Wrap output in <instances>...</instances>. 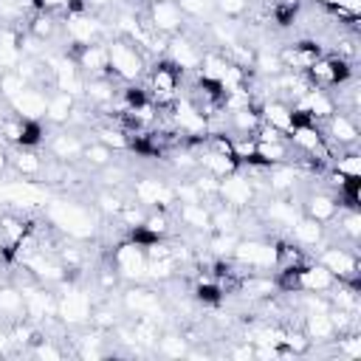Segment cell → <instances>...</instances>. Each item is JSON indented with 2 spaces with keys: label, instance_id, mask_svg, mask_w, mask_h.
<instances>
[{
  "label": "cell",
  "instance_id": "obj_1",
  "mask_svg": "<svg viewBox=\"0 0 361 361\" xmlns=\"http://www.w3.org/2000/svg\"><path fill=\"white\" fill-rule=\"evenodd\" d=\"M45 209V220L48 226H54L56 231H62L68 240H90L96 237V212H90L87 206L71 200V197H48Z\"/></svg>",
  "mask_w": 361,
  "mask_h": 361
},
{
  "label": "cell",
  "instance_id": "obj_2",
  "mask_svg": "<svg viewBox=\"0 0 361 361\" xmlns=\"http://www.w3.org/2000/svg\"><path fill=\"white\" fill-rule=\"evenodd\" d=\"M107 65H110L113 79H118L121 85H130V82H141L147 76L149 56L127 37H110L107 39Z\"/></svg>",
  "mask_w": 361,
  "mask_h": 361
},
{
  "label": "cell",
  "instance_id": "obj_3",
  "mask_svg": "<svg viewBox=\"0 0 361 361\" xmlns=\"http://www.w3.org/2000/svg\"><path fill=\"white\" fill-rule=\"evenodd\" d=\"M231 262L248 274V271H259V274H274L276 271V240L259 237V234H240L234 251H231Z\"/></svg>",
  "mask_w": 361,
  "mask_h": 361
},
{
  "label": "cell",
  "instance_id": "obj_4",
  "mask_svg": "<svg viewBox=\"0 0 361 361\" xmlns=\"http://www.w3.org/2000/svg\"><path fill=\"white\" fill-rule=\"evenodd\" d=\"M93 316V299L87 290H82L73 282H62V290L56 293V322L62 327H87Z\"/></svg>",
  "mask_w": 361,
  "mask_h": 361
},
{
  "label": "cell",
  "instance_id": "obj_5",
  "mask_svg": "<svg viewBox=\"0 0 361 361\" xmlns=\"http://www.w3.org/2000/svg\"><path fill=\"white\" fill-rule=\"evenodd\" d=\"M59 31L65 34L71 54H73L76 48L90 45L104 37V20H102V14H93V11H65Z\"/></svg>",
  "mask_w": 361,
  "mask_h": 361
},
{
  "label": "cell",
  "instance_id": "obj_6",
  "mask_svg": "<svg viewBox=\"0 0 361 361\" xmlns=\"http://www.w3.org/2000/svg\"><path fill=\"white\" fill-rule=\"evenodd\" d=\"M110 268L121 282H147V251L135 240H121L113 245Z\"/></svg>",
  "mask_w": 361,
  "mask_h": 361
},
{
  "label": "cell",
  "instance_id": "obj_7",
  "mask_svg": "<svg viewBox=\"0 0 361 361\" xmlns=\"http://www.w3.org/2000/svg\"><path fill=\"white\" fill-rule=\"evenodd\" d=\"M183 76L169 59L158 56V62L152 68H147V82H149V99L155 104H169L180 96V85H183Z\"/></svg>",
  "mask_w": 361,
  "mask_h": 361
},
{
  "label": "cell",
  "instance_id": "obj_8",
  "mask_svg": "<svg viewBox=\"0 0 361 361\" xmlns=\"http://www.w3.org/2000/svg\"><path fill=\"white\" fill-rule=\"evenodd\" d=\"M51 197L48 186L31 178H14V180H3L0 183V203L11 206V209H37L45 206Z\"/></svg>",
  "mask_w": 361,
  "mask_h": 361
},
{
  "label": "cell",
  "instance_id": "obj_9",
  "mask_svg": "<svg viewBox=\"0 0 361 361\" xmlns=\"http://www.w3.org/2000/svg\"><path fill=\"white\" fill-rule=\"evenodd\" d=\"M217 203L231 206L237 212H248L257 203V186L251 183V178L243 169H237L217 180Z\"/></svg>",
  "mask_w": 361,
  "mask_h": 361
},
{
  "label": "cell",
  "instance_id": "obj_10",
  "mask_svg": "<svg viewBox=\"0 0 361 361\" xmlns=\"http://www.w3.org/2000/svg\"><path fill=\"white\" fill-rule=\"evenodd\" d=\"M121 310L130 316H152L161 322L164 302L155 288H149L144 282H130V288H124V293H121Z\"/></svg>",
  "mask_w": 361,
  "mask_h": 361
},
{
  "label": "cell",
  "instance_id": "obj_11",
  "mask_svg": "<svg viewBox=\"0 0 361 361\" xmlns=\"http://www.w3.org/2000/svg\"><path fill=\"white\" fill-rule=\"evenodd\" d=\"M23 290V305H25V319L28 322H45V319H56V293L51 290V285L42 282H25L20 285Z\"/></svg>",
  "mask_w": 361,
  "mask_h": 361
},
{
  "label": "cell",
  "instance_id": "obj_12",
  "mask_svg": "<svg viewBox=\"0 0 361 361\" xmlns=\"http://www.w3.org/2000/svg\"><path fill=\"white\" fill-rule=\"evenodd\" d=\"M144 20L158 37H166V39L186 28V17H183V11L175 0H155L152 6H147Z\"/></svg>",
  "mask_w": 361,
  "mask_h": 361
},
{
  "label": "cell",
  "instance_id": "obj_13",
  "mask_svg": "<svg viewBox=\"0 0 361 361\" xmlns=\"http://www.w3.org/2000/svg\"><path fill=\"white\" fill-rule=\"evenodd\" d=\"M133 197L144 209H172L175 206L172 183H166L161 178H152V175H141V178L133 180Z\"/></svg>",
  "mask_w": 361,
  "mask_h": 361
},
{
  "label": "cell",
  "instance_id": "obj_14",
  "mask_svg": "<svg viewBox=\"0 0 361 361\" xmlns=\"http://www.w3.org/2000/svg\"><path fill=\"white\" fill-rule=\"evenodd\" d=\"M164 59H169L180 73H197L200 59H203V48H200L197 39H192V37H186L180 31V34H175V37L166 39Z\"/></svg>",
  "mask_w": 361,
  "mask_h": 361
},
{
  "label": "cell",
  "instance_id": "obj_15",
  "mask_svg": "<svg viewBox=\"0 0 361 361\" xmlns=\"http://www.w3.org/2000/svg\"><path fill=\"white\" fill-rule=\"evenodd\" d=\"M316 262H322L338 282L358 276V254L353 248H344V245H336V243H322Z\"/></svg>",
  "mask_w": 361,
  "mask_h": 361
},
{
  "label": "cell",
  "instance_id": "obj_16",
  "mask_svg": "<svg viewBox=\"0 0 361 361\" xmlns=\"http://www.w3.org/2000/svg\"><path fill=\"white\" fill-rule=\"evenodd\" d=\"M11 107L14 116L28 118V121H42L45 118V104H48V87L45 85H34L28 82L17 96H11L6 102Z\"/></svg>",
  "mask_w": 361,
  "mask_h": 361
},
{
  "label": "cell",
  "instance_id": "obj_17",
  "mask_svg": "<svg viewBox=\"0 0 361 361\" xmlns=\"http://www.w3.org/2000/svg\"><path fill=\"white\" fill-rule=\"evenodd\" d=\"M324 127V138H327V144L330 147H338V149H347V147H355L358 144V138H361V130H358V121H355V116L353 113H347V110H336L327 121H322Z\"/></svg>",
  "mask_w": 361,
  "mask_h": 361
},
{
  "label": "cell",
  "instance_id": "obj_18",
  "mask_svg": "<svg viewBox=\"0 0 361 361\" xmlns=\"http://www.w3.org/2000/svg\"><path fill=\"white\" fill-rule=\"evenodd\" d=\"M290 107H293V110H302V113L310 116L316 124H322V121H327V118L338 110V102H336L333 90H324V87L310 85V87H307Z\"/></svg>",
  "mask_w": 361,
  "mask_h": 361
},
{
  "label": "cell",
  "instance_id": "obj_19",
  "mask_svg": "<svg viewBox=\"0 0 361 361\" xmlns=\"http://www.w3.org/2000/svg\"><path fill=\"white\" fill-rule=\"evenodd\" d=\"M299 203H302V214H307L324 226H330L341 212V203H338L336 192H330V189H310L299 197Z\"/></svg>",
  "mask_w": 361,
  "mask_h": 361
},
{
  "label": "cell",
  "instance_id": "obj_20",
  "mask_svg": "<svg viewBox=\"0 0 361 361\" xmlns=\"http://www.w3.org/2000/svg\"><path fill=\"white\" fill-rule=\"evenodd\" d=\"M324 51L319 48L316 39H299V42H290L285 48L276 51L279 62H282V71H296V73H305Z\"/></svg>",
  "mask_w": 361,
  "mask_h": 361
},
{
  "label": "cell",
  "instance_id": "obj_21",
  "mask_svg": "<svg viewBox=\"0 0 361 361\" xmlns=\"http://www.w3.org/2000/svg\"><path fill=\"white\" fill-rule=\"evenodd\" d=\"M305 180V172L296 166V161L271 164L265 169V189L274 195H293V189Z\"/></svg>",
  "mask_w": 361,
  "mask_h": 361
},
{
  "label": "cell",
  "instance_id": "obj_22",
  "mask_svg": "<svg viewBox=\"0 0 361 361\" xmlns=\"http://www.w3.org/2000/svg\"><path fill=\"white\" fill-rule=\"evenodd\" d=\"M76 59V65L82 68L85 76H110V65H107V39H96L90 45H82L71 54Z\"/></svg>",
  "mask_w": 361,
  "mask_h": 361
},
{
  "label": "cell",
  "instance_id": "obj_23",
  "mask_svg": "<svg viewBox=\"0 0 361 361\" xmlns=\"http://www.w3.org/2000/svg\"><path fill=\"white\" fill-rule=\"evenodd\" d=\"M299 217H302V203L293 195H276V197H271L265 203V220H268V226H276V228H285L288 231Z\"/></svg>",
  "mask_w": 361,
  "mask_h": 361
},
{
  "label": "cell",
  "instance_id": "obj_24",
  "mask_svg": "<svg viewBox=\"0 0 361 361\" xmlns=\"http://www.w3.org/2000/svg\"><path fill=\"white\" fill-rule=\"evenodd\" d=\"M296 279H299V290H305V293H327V290H333V285L338 282L322 262H316V259H307V262H302L299 268H296Z\"/></svg>",
  "mask_w": 361,
  "mask_h": 361
},
{
  "label": "cell",
  "instance_id": "obj_25",
  "mask_svg": "<svg viewBox=\"0 0 361 361\" xmlns=\"http://www.w3.org/2000/svg\"><path fill=\"white\" fill-rule=\"evenodd\" d=\"M257 107H259V118H262V124L279 130V133L288 138V133H290V127H293V107H290L288 102L276 99V96H265Z\"/></svg>",
  "mask_w": 361,
  "mask_h": 361
},
{
  "label": "cell",
  "instance_id": "obj_26",
  "mask_svg": "<svg viewBox=\"0 0 361 361\" xmlns=\"http://www.w3.org/2000/svg\"><path fill=\"white\" fill-rule=\"evenodd\" d=\"M195 158H197V169L206 172V175H212V178H217V180L240 169V161H237L234 155L217 152V149H212V147H206V144L195 152Z\"/></svg>",
  "mask_w": 361,
  "mask_h": 361
},
{
  "label": "cell",
  "instance_id": "obj_27",
  "mask_svg": "<svg viewBox=\"0 0 361 361\" xmlns=\"http://www.w3.org/2000/svg\"><path fill=\"white\" fill-rule=\"evenodd\" d=\"M302 330L310 338V344H330L336 338V324L330 319V310H307V313H302Z\"/></svg>",
  "mask_w": 361,
  "mask_h": 361
},
{
  "label": "cell",
  "instance_id": "obj_28",
  "mask_svg": "<svg viewBox=\"0 0 361 361\" xmlns=\"http://www.w3.org/2000/svg\"><path fill=\"white\" fill-rule=\"evenodd\" d=\"M82 149H85V141H82L79 133H73V130H59V133H54L51 141H48V152H51V158L59 161V164H71V161L82 158Z\"/></svg>",
  "mask_w": 361,
  "mask_h": 361
},
{
  "label": "cell",
  "instance_id": "obj_29",
  "mask_svg": "<svg viewBox=\"0 0 361 361\" xmlns=\"http://www.w3.org/2000/svg\"><path fill=\"white\" fill-rule=\"evenodd\" d=\"M76 113V96L65 93V90H48V104H45V124H54V127H62V124H71Z\"/></svg>",
  "mask_w": 361,
  "mask_h": 361
},
{
  "label": "cell",
  "instance_id": "obj_30",
  "mask_svg": "<svg viewBox=\"0 0 361 361\" xmlns=\"http://www.w3.org/2000/svg\"><path fill=\"white\" fill-rule=\"evenodd\" d=\"M178 212L175 217L189 228V231H197V234H209L212 231V203H175Z\"/></svg>",
  "mask_w": 361,
  "mask_h": 361
},
{
  "label": "cell",
  "instance_id": "obj_31",
  "mask_svg": "<svg viewBox=\"0 0 361 361\" xmlns=\"http://www.w3.org/2000/svg\"><path fill=\"white\" fill-rule=\"evenodd\" d=\"M288 234H290V240H293L299 248H319V245L324 243V237H327V226L319 223V220H313V217H307V214H302V217L288 228Z\"/></svg>",
  "mask_w": 361,
  "mask_h": 361
},
{
  "label": "cell",
  "instance_id": "obj_32",
  "mask_svg": "<svg viewBox=\"0 0 361 361\" xmlns=\"http://www.w3.org/2000/svg\"><path fill=\"white\" fill-rule=\"evenodd\" d=\"M116 96H118V87L113 85V76H87L85 79V93L82 99L93 107H110L116 104Z\"/></svg>",
  "mask_w": 361,
  "mask_h": 361
},
{
  "label": "cell",
  "instance_id": "obj_33",
  "mask_svg": "<svg viewBox=\"0 0 361 361\" xmlns=\"http://www.w3.org/2000/svg\"><path fill=\"white\" fill-rule=\"evenodd\" d=\"M259 124H262V118H259V107L257 104L226 110V130H228V135H254L259 130Z\"/></svg>",
  "mask_w": 361,
  "mask_h": 361
},
{
  "label": "cell",
  "instance_id": "obj_34",
  "mask_svg": "<svg viewBox=\"0 0 361 361\" xmlns=\"http://www.w3.org/2000/svg\"><path fill=\"white\" fill-rule=\"evenodd\" d=\"M23 59V34L14 28H0V71H14Z\"/></svg>",
  "mask_w": 361,
  "mask_h": 361
},
{
  "label": "cell",
  "instance_id": "obj_35",
  "mask_svg": "<svg viewBox=\"0 0 361 361\" xmlns=\"http://www.w3.org/2000/svg\"><path fill=\"white\" fill-rule=\"evenodd\" d=\"M8 158H11V166H14V172H17L20 178L39 180V178L45 175V161L39 158V152H37V149L17 147V152H14V155H8Z\"/></svg>",
  "mask_w": 361,
  "mask_h": 361
},
{
  "label": "cell",
  "instance_id": "obj_36",
  "mask_svg": "<svg viewBox=\"0 0 361 361\" xmlns=\"http://www.w3.org/2000/svg\"><path fill=\"white\" fill-rule=\"evenodd\" d=\"M254 158L265 166L271 164H285L293 158V149L288 144V138H279V141H257V149H254Z\"/></svg>",
  "mask_w": 361,
  "mask_h": 361
},
{
  "label": "cell",
  "instance_id": "obj_37",
  "mask_svg": "<svg viewBox=\"0 0 361 361\" xmlns=\"http://www.w3.org/2000/svg\"><path fill=\"white\" fill-rule=\"evenodd\" d=\"M0 316L6 322L25 319V305H23L20 285H0Z\"/></svg>",
  "mask_w": 361,
  "mask_h": 361
},
{
  "label": "cell",
  "instance_id": "obj_38",
  "mask_svg": "<svg viewBox=\"0 0 361 361\" xmlns=\"http://www.w3.org/2000/svg\"><path fill=\"white\" fill-rule=\"evenodd\" d=\"M192 296H195V302H200V305H206V307H217L223 299H226V293H223V285L214 279V276H200L197 282H195V288H192Z\"/></svg>",
  "mask_w": 361,
  "mask_h": 361
},
{
  "label": "cell",
  "instance_id": "obj_39",
  "mask_svg": "<svg viewBox=\"0 0 361 361\" xmlns=\"http://www.w3.org/2000/svg\"><path fill=\"white\" fill-rule=\"evenodd\" d=\"M56 31H59V23H56L54 11H34V14H31V20H28V28H25V34H28V37H34L37 42L51 39Z\"/></svg>",
  "mask_w": 361,
  "mask_h": 361
},
{
  "label": "cell",
  "instance_id": "obj_40",
  "mask_svg": "<svg viewBox=\"0 0 361 361\" xmlns=\"http://www.w3.org/2000/svg\"><path fill=\"white\" fill-rule=\"evenodd\" d=\"M240 240V231H209L206 234V251L217 259H231V251Z\"/></svg>",
  "mask_w": 361,
  "mask_h": 361
},
{
  "label": "cell",
  "instance_id": "obj_41",
  "mask_svg": "<svg viewBox=\"0 0 361 361\" xmlns=\"http://www.w3.org/2000/svg\"><path fill=\"white\" fill-rule=\"evenodd\" d=\"M96 138H99L102 144H107L113 152H127V149H130V133L121 130L116 121L99 124V127H96Z\"/></svg>",
  "mask_w": 361,
  "mask_h": 361
},
{
  "label": "cell",
  "instance_id": "obj_42",
  "mask_svg": "<svg viewBox=\"0 0 361 361\" xmlns=\"http://www.w3.org/2000/svg\"><path fill=\"white\" fill-rule=\"evenodd\" d=\"M226 68H228V56L223 54V48H209V51H203V59H200L197 73L206 76V79L220 82V76L226 73Z\"/></svg>",
  "mask_w": 361,
  "mask_h": 361
},
{
  "label": "cell",
  "instance_id": "obj_43",
  "mask_svg": "<svg viewBox=\"0 0 361 361\" xmlns=\"http://www.w3.org/2000/svg\"><path fill=\"white\" fill-rule=\"evenodd\" d=\"M76 355L79 358H104L107 355V347H104V333L102 330H90V333H82L76 338Z\"/></svg>",
  "mask_w": 361,
  "mask_h": 361
},
{
  "label": "cell",
  "instance_id": "obj_44",
  "mask_svg": "<svg viewBox=\"0 0 361 361\" xmlns=\"http://www.w3.org/2000/svg\"><path fill=\"white\" fill-rule=\"evenodd\" d=\"M155 353L164 355V358H183V355L189 353V341H186L180 333L166 330V333L158 336V341H155Z\"/></svg>",
  "mask_w": 361,
  "mask_h": 361
},
{
  "label": "cell",
  "instance_id": "obj_45",
  "mask_svg": "<svg viewBox=\"0 0 361 361\" xmlns=\"http://www.w3.org/2000/svg\"><path fill=\"white\" fill-rule=\"evenodd\" d=\"M243 223V212L231 209V206H212V231H240Z\"/></svg>",
  "mask_w": 361,
  "mask_h": 361
},
{
  "label": "cell",
  "instance_id": "obj_46",
  "mask_svg": "<svg viewBox=\"0 0 361 361\" xmlns=\"http://www.w3.org/2000/svg\"><path fill=\"white\" fill-rule=\"evenodd\" d=\"M333 223H338V237H344L353 245L358 243V237H361V212L358 209H341Z\"/></svg>",
  "mask_w": 361,
  "mask_h": 361
},
{
  "label": "cell",
  "instance_id": "obj_47",
  "mask_svg": "<svg viewBox=\"0 0 361 361\" xmlns=\"http://www.w3.org/2000/svg\"><path fill=\"white\" fill-rule=\"evenodd\" d=\"M330 169H336V172H341L347 178H361V152L355 147H347L344 152L333 155Z\"/></svg>",
  "mask_w": 361,
  "mask_h": 361
},
{
  "label": "cell",
  "instance_id": "obj_48",
  "mask_svg": "<svg viewBox=\"0 0 361 361\" xmlns=\"http://www.w3.org/2000/svg\"><path fill=\"white\" fill-rule=\"evenodd\" d=\"M336 344V353L347 361H358L361 358V333L358 330H344V333H336L333 338Z\"/></svg>",
  "mask_w": 361,
  "mask_h": 361
},
{
  "label": "cell",
  "instance_id": "obj_49",
  "mask_svg": "<svg viewBox=\"0 0 361 361\" xmlns=\"http://www.w3.org/2000/svg\"><path fill=\"white\" fill-rule=\"evenodd\" d=\"M82 158H85L90 166H99V169H104V166H110V164H113V149H110L107 144H102L99 138H93V141H85Z\"/></svg>",
  "mask_w": 361,
  "mask_h": 361
},
{
  "label": "cell",
  "instance_id": "obj_50",
  "mask_svg": "<svg viewBox=\"0 0 361 361\" xmlns=\"http://www.w3.org/2000/svg\"><path fill=\"white\" fill-rule=\"evenodd\" d=\"M186 20H209L214 17V0H175Z\"/></svg>",
  "mask_w": 361,
  "mask_h": 361
},
{
  "label": "cell",
  "instance_id": "obj_51",
  "mask_svg": "<svg viewBox=\"0 0 361 361\" xmlns=\"http://www.w3.org/2000/svg\"><path fill=\"white\" fill-rule=\"evenodd\" d=\"M42 141H45V124H42V121H28V118H23V130H20V144H17V147L37 149Z\"/></svg>",
  "mask_w": 361,
  "mask_h": 361
},
{
  "label": "cell",
  "instance_id": "obj_52",
  "mask_svg": "<svg viewBox=\"0 0 361 361\" xmlns=\"http://www.w3.org/2000/svg\"><path fill=\"white\" fill-rule=\"evenodd\" d=\"M25 85H28V79L17 68L14 71H0V96H3V102H8L11 96H17Z\"/></svg>",
  "mask_w": 361,
  "mask_h": 361
},
{
  "label": "cell",
  "instance_id": "obj_53",
  "mask_svg": "<svg viewBox=\"0 0 361 361\" xmlns=\"http://www.w3.org/2000/svg\"><path fill=\"white\" fill-rule=\"evenodd\" d=\"M147 212L149 209H144L141 203H124L121 209H118V214H116V220L130 231V228H135V226H141L144 223V217H147Z\"/></svg>",
  "mask_w": 361,
  "mask_h": 361
},
{
  "label": "cell",
  "instance_id": "obj_54",
  "mask_svg": "<svg viewBox=\"0 0 361 361\" xmlns=\"http://www.w3.org/2000/svg\"><path fill=\"white\" fill-rule=\"evenodd\" d=\"M248 6H251V0H214V11L231 23L243 20L248 14Z\"/></svg>",
  "mask_w": 361,
  "mask_h": 361
},
{
  "label": "cell",
  "instance_id": "obj_55",
  "mask_svg": "<svg viewBox=\"0 0 361 361\" xmlns=\"http://www.w3.org/2000/svg\"><path fill=\"white\" fill-rule=\"evenodd\" d=\"M20 130H23V118L20 116H3L0 118V141L3 144H11V147H17L20 144Z\"/></svg>",
  "mask_w": 361,
  "mask_h": 361
},
{
  "label": "cell",
  "instance_id": "obj_56",
  "mask_svg": "<svg viewBox=\"0 0 361 361\" xmlns=\"http://www.w3.org/2000/svg\"><path fill=\"white\" fill-rule=\"evenodd\" d=\"M121 206H124V200H121L116 192H102V195L96 197V212L104 214V217H116Z\"/></svg>",
  "mask_w": 361,
  "mask_h": 361
},
{
  "label": "cell",
  "instance_id": "obj_57",
  "mask_svg": "<svg viewBox=\"0 0 361 361\" xmlns=\"http://www.w3.org/2000/svg\"><path fill=\"white\" fill-rule=\"evenodd\" d=\"M31 353H34L37 358H48V361H59V358L65 355V350L56 347L54 338H37V341L31 344Z\"/></svg>",
  "mask_w": 361,
  "mask_h": 361
},
{
  "label": "cell",
  "instance_id": "obj_58",
  "mask_svg": "<svg viewBox=\"0 0 361 361\" xmlns=\"http://www.w3.org/2000/svg\"><path fill=\"white\" fill-rule=\"evenodd\" d=\"M85 8L93 11V14H102L110 8V0H85Z\"/></svg>",
  "mask_w": 361,
  "mask_h": 361
},
{
  "label": "cell",
  "instance_id": "obj_59",
  "mask_svg": "<svg viewBox=\"0 0 361 361\" xmlns=\"http://www.w3.org/2000/svg\"><path fill=\"white\" fill-rule=\"evenodd\" d=\"M71 0H42V8L45 11H65Z\"/></svg>",
  "mask_w": 361,
  "mask_h": 361
},
{
  "label": "cell",
  "instance_id": "obj_60",
  "mask_svg": "<svg viewBox=\"0 0 361 361\" xmlns=\"http://www.w3.org/2000/svg\"><path fill=\"white\" fill-rule=\"evenodd\" d=\"M11 347V338H8V330H0V355Z\"/></svg>",
  "mask_w": 361,
  "mask_h": 361
},
{
  "label": "cell",
  "instance_id": "obj_61",
  "mask_svg": "<svg viewBox=\"0 0 361 361\" xmlns=\"http://www.w3.org/2000/svg\"><path fill=\"white\" fill-rule=\"evenodd\" d=\"M6 166H8V155H6V152H3V149H0V172H3V169H6Z\"/></svg>",
  "mask_w": 361,
  "mask_h": 361
},
{
  "label": "cell",
  "instance_id": "obj_62",
  "mask_svg": "<svg viewBox=\"0 0 361 361\" xmlns=\"http://www.w3.org/2000/svg\"><path fill=\"white\" fill-rule=\"evenodd\" d=\"M313 3H316V6H322V8H333V3H336V0H313Z\"/></svg>",
  "mask_w": 361,
  "mask_h": 361
},
{
  "label": "cell",
  "instance_id": "obj_63",
  "mask_svg": "<svg viewBox=\"0 0 361 361\" xmlns=\"http://www.w3.org/2000/svg\"><path fill=\"white\" fill-rule=\"evenodd\" d=\"M135 3H141V6H152L155 0H135Z\"/></svg>",
  "mask_w": 361,
  "mask_h": 361
}]
</instances>
